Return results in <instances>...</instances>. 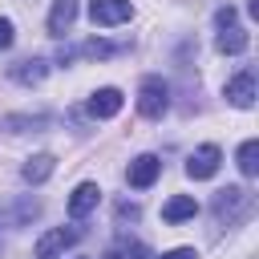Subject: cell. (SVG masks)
<instances>
[{
  "label": "cell",
  "instance_id": "6da1fadb",
  "mask_svg": "<svg viewBox=\"0 0 259 259\" xmlns=\"http://www.w3.org/2000/svg\"><path fill=\"white\" fill-rule=\"evenodd\" d=\"M170 109V85L162 77H142V89H138V113L142 117H162Z\"/></svg>",
  "mask_w": 259,
  "mask_h": 259
},
{
  "label": "cell",
  "instance_id": "7a4b0ae2",
  "mask_svg": "<svg viewBox=\"0 0 259 259\" xmlns=\"http://www.w3.org/2000/svg\"><path fill=\"white\" fill-rule=\"evenodd\" d=\"M247 210H251V194L243 186H227L214 194V219L219 223H239Z\"/></svg>",
  "mask_w": 259,
  "mask_h": 259
},
{
  "label": "cell",
  "instance_id": "3957f363",
  "mask_svg": "<svg viewBox=\"0 0 259 259\" xmlns=\"http://www.w3.org/2000/svg\"><path fill=\"white\" fill-rule=\"evenodd\" d=\"M89 16H93V24L113 28V24H125L134 16V4L130 0H89Z\"/></svg>",
  "mask_w": 259,
  "mask_h": 259
},
{
  "label": "cell",
  "instance_id": "277c9868",
  "mask_svg": "<svg viewBox=\"0 0 259 259\" xmlns=\"http://www.w3.org/2000/svg\"><path fill=\"white\" fill-rule=\"evenodd\" d=\"M77 243V231H69V227H53V231H45L40 239H36V259H57L65 247H73Z\"/></svg>",
  "mask_w": 259,
  "mask_h": 259
},
{
  "label": "cell",
  "instance_id": "5b68a950",
  "mask_svg": "<svg viewBox=\"0 0 259 259\" xmlns=\"http://www.w3.org/2000/svg\"><path fill=\"white\" fill-rule=\"evenodd\" d=\"M219 162H223V154H219V146H198L190 158H186V174L190 178H210L214 170H219Z\"/></svg>",
  "mask_w": 259,
  "mask_h": 259
},
{
  "label": "cell",
  "instance_id": "8992f818",
  "mask_svg": "<svg viewBox=\"0 0 259 259\" xmlns=\"http://www.w3.org/2000/svg\"><path fill=\"white\" fill-rule=\"evenodd\" d=\"M158 174H162V162L154 158V154H138L134 162H130V186H138V190H146V186H154L158 182Z\"/></svg>",
  "mask_w": 259,
  "mask_h": 259
},
{
  "label": "cell",
  "instance_id": "52a82bcc",
  "mask_svg": "<svg viewBox=\"0 0 259 259\" xmlns=\"http://www.w3.org/2000/svg\"><path fill=\"white\" fill-rule=\"evenodd\" d=\"M227 97H231V105L247 109V105L255 101V73H251V69H243L239 77H231V81H227Z\"/></svg>",
  "mask_w": 259,
  "mask_h": 259
},
{
  "label": "cell",
  "instance_id": "ba28073f",
  "mask_svg": "<svg viewBox=\"0 0 259 259\" xmlns=\"http://www.w3.org/2000/svg\"><path fill=\"white\" fill-rule=\"evenodd\" d=\"M97 198H101V186H97V182H81V186L69 194V214H73V219H85V214L97 206Z\"/></svg>",
  "mask_w": 259,
  "mask_h": 259
},
{
  "label": "cell",
  "instance_id": "9c48e42d",
  "mask_svg": "<svg viewBox=\"0 0 259 259\" xmlns=\"http://www.w3.org/2000/svg\"><path fill=\"white\" fill-rule=\"evenodd\" d=\"M117 109H121V93L113 85H105V89H97L89 97V117H113Z\"/></svg>",
  "mask_w": 259,
  "mask_h": 259
},
{
  "label": "cell",
  "instance_id": "30bf717a",
  "mask_svg": "<svg viewBox=\"0 0 259 259\" xmlns=\"http://www.w3.org/2000/svg\"><path fill=\"white\" fill-rule=\"evenodd\" d=\"M73 20H77V0H53V12H49V32H53V36H65Z\"/></svg>",
  "mask_w": 259,
  "mask_h": 259
},
{
  "label": "cell",
  "instance_id": "8fae6325",
  "mask_svg": "<svg viewBox=\"0 0 259 259\" xmlns=\"http://www.w3.org/2000/svg\"><path fill=\"white\" fill-rule=\"evenodd\" d=\"M45 73H49V65H45V61H36V57L16 61V65L8 69V77H12V81H20V85H40V81H45Z\"/></svg>",
  "mask_w": 259,
  "mask_h": 259
},
{
  "label": "cell",
  "instance_id": "7c38bea8",
  "mask_svg": "<svg viewBox=\"0 0 259 259\" xmlns=\"http://www.w3.org/2000/svg\"><path fill=\"white\" fill-rule=\"evenodd\" d=\"M53 170H57V158H53V154H32V158H28L24 166H20V178L36 186V182H45V178H49Z\"/></svg>",
  "mask_w": 259,
  "mask_h": 259
},
{
  "label": "cell",
  "instance_id": "4fadbf2b",
  "mask_svg": "<svg viewBox=\"0 0 259 259\" xmlns=\"http://www.w3.org/2000/svg\"><path fill=\"white\" fill-rule=\"evenodd\" d=\"M214 45H219V53H243L247 45H251V36H247V28H239V24H231V28H219V36H214Z\"/></svg>",
  "mask_w": 259,
  "mask_h": 259
},
{
  "label": "cell",
  "instance_id": "5bb4252c",
  "mask_svg": "<svg viewBox=\"0 0 259 259\" xmlns=\"http://www.w3.org/2000/svg\"><path fill=\"white\" fill-rule=\"evenodd\" d=\"M198 214V202L190 198V194H174L166 206H162V219L166 223H182V219H194Z\"/></svg>",
  "mask_w": 259,
  "mask_h": 259
},
{
  "label": "cell",
  "instance_id": "9a60e30c",
  "mask_svg": "<svg viewBox=\"0 0 259 259\" xmlns=\"http://www.w3.org/2000/svg\"><path fill=\"white\" fill-rule=\"evenodd\" d=\"M45 125H49L45 113H8L4 117V130L8 134H28V130H45Z\"/></svg>",
  "mask_w": 259,
  "mask_h": 259
},
{
  "label": "cell",
  "instance_id": "2e32d148",
  "mask_svg": "<svg viewBox=\"0 0 259 259\" xmlns=\"http://www.w3.org/2000/svg\"><path fill=\"white\" fill-rule=\"evenodd\" d=\"M105 259H150V251L134 239H117L113 247H105Z\"/></svg>",
  "mask_w": 259,
  "mask_h": 259
},
{
  "label": "cell",
  "instance_id": "e0dca14e",
  "mask_svg": "<svg viewBox=\"0 0 259 259\" xmlns=\"http://www.w3.org/2000/svg\"><path fill=\"white\" fill-rule=\"evenodd\" d=\"M239 170H243L247 178H255V174H259V142H255V138L239 146Z\"/></svg>",
  "mask_w": 259,
  "mask_h": 259
},
{
  "label": "cell",
  "instance_id": "ac0fdd59",
  "mask_svg": "<svg viewBox=\"0 0 259 259\" xmlns=\"http://www.w3.org/2000/svg\"><path fill=\"white\" fill-rule=\"evenodd\" d=\"M81 53H85V57H93V61H101V57H113V53H117V45H109V40H97V36H93V40H85V45H81Z\"/></svg>",
  "mask_w": 259,
  "mask_h": 259
},
{
  "label": "cell",
  "instance_id": "d6986e66",
  "mask_svg": "<svg viewBox=\"0 0 259 259\" xmlns=\"http://www.w3.org/2000/svg\"><path fill=\"white\" fill-rule=\"evenodd\" d=\"M12 36H16L12 20H8V16H0V49H8V45H12Z\"/></svg>",
  "mask_w": 259,
  "mask_h": 259
},
{
  "label": "cell",
  "instance_id": "ffe728a7",
  "mask_svg": "<svg viewBox=\"0 0 259 259\" xmlns=\"http://www.w3.org/2000/svg\"><path fill=\"white\" fill-rule=\"evenodd\" d=\"M214 24H219V28H231V24H235V8H231V4L219 8V12H214Z\"/></svg>",
  "mask_w": 259,
  "mask_h": 259
},
{
  "label": "cell",
  "instance_id": "44dd1931",
  "mask_svg": "<svg viewBox=\"0 0 259 259\" xmlns=\"http://www.w3.org/2000/svg\"><path fill=\"white\" fill-rule=\"evenodd\" d=\"M162 259H198V251H194V247H174V251H166Z\"/></svg>",
  "mask_w": 259,
  "mask_h": 259
},
{
  "label": "cell",
  "instance_id": "7402d4cb",
  "mask_svg": "<svg viewBox=\"0 0 259 259\" xmlns=\"http://www.w3.org/2000/svg\"><path fill=\"white\" fill-rule=\"evenodd\" d=\"M117 219H138V206H134V202H121V206H117Z\"/></svg>",
  "mask_w": 259,
  "mask_h": 259
}]
</instances>
